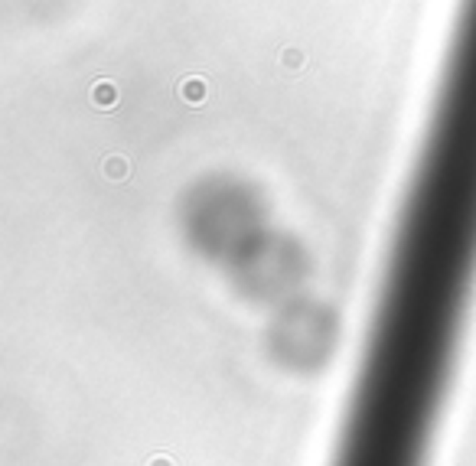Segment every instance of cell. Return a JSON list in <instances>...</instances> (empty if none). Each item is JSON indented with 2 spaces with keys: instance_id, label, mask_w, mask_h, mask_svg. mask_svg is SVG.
<instances>
[{
  "instance_id": "1",
  "label": "cell",
  "mask_w": 476,
  "mask_h": 466,
  "mask_svg": "<svg viewBox=\"0 0 476 466\" xmlns=\"http://www.w3.org/2000/svg\"><path fill=\"white\" fill-rule=\"evenodd\" d=\"M411 193L476 212V0L463 4Z\"/></svg>"
}]
</instances>
